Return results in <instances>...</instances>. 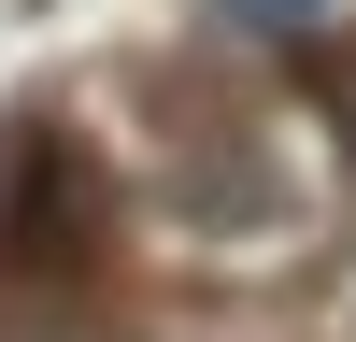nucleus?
<instances>
[{"label": "nucleus", "instance_id": "1", "mask_svg": "<svg viewBox=\"0 0 356 342\" xmlns=\"http://www.w3.org/2000/svg\"><path fill=\"white\" fill-rule=\"evenodd\" d=\"M257 15H271V28H285V15H314V0H257Z\"/></svg>", "mask_w": 356, "mask_h": 342}]
</instances>
